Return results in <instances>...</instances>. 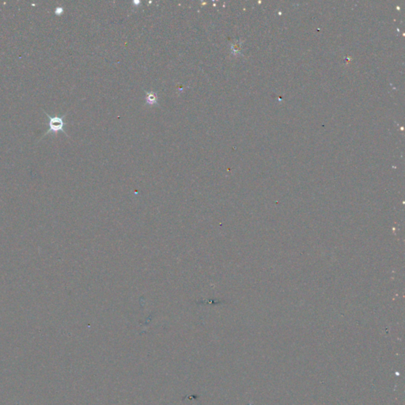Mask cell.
Returning <instances> with one entry per match:
<instances>
[{"label":"cell","instance_id":"cell-2","mask_svg":"<svg viewBox=\"0 0 405 405\" xmlns=\"http://www.w3.org/2000/svg\"><path fill=\"white\" fill-rule=\"evenodd\" d=\"M146 100L148 104L152 106L158 102L157 94L154 93L153 91H150V92H146Z\"/></svg>","mask_w":405,"mask_h":405},{"label":"cell","instance_id":"cell-1","mask_svg":"<svg viewBox=\"0 0 405 405\" xmlns=\"http://www.w3.org/2000/svg\"><path fill=\"white\" fill-rule=\"evenodd\" d=\"M44 112H46V115H47L48 118V120H48V130L47 132H46L44 136L50 134V133L56 134V133L59 132H61L64 133V134H66V131L64 130V126L66 125V123L64 122V118L66 114L61 116H52L44 112Z\"/></svg>","mask_w":405,"mask_h":405}]
</instances>
